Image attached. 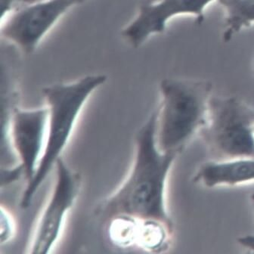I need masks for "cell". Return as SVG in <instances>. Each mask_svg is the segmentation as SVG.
I'll return each instance as SVG.
<instances>
[{
  "label": "cell",
  "mask_w": 254,
  "mask_h": 254,
  "mask_svg": "<svg viewBox=\"0 0 254 254\" xmlns=\"http://www.w3.org/2000/svg\"><path fill=\"white\" fill-rule=\"evenodd\" d=\"M251 200L254 207V193H253L252 195L251 196Z\"/></svg>",
  "instance_id": "4fadbf2b"
},
{
  "label": "cell",
  "mask_w": 254,
  "mask_h": 254,
  "mask_svg": "<svg viewBox=\"0 0 254 254\" xmlns=\"http://www.w3.org/2000/svg\"><path fill=\"white\" fill-rule=\"evenodd\" d=\"M218 0H157L142 2L133 18L121 30V37L131 47L142 46L151 37L165 31L167 24L179 16H190L196 24L205 20V11Z\"/></svg>",
  "instance_id": "ba28073f"
},
{
  "label": "cell",
  "mask_w": 254,
  "mask_h": 254,
  "mask_svg": "<svg viewBox=\"0 0 254 254\" xmlns=\"http://www.w3.org/2000/svg\"><path fill=\"white\" fill-rule=\"evenodd\" d=\"M238 243L245 249L249 251L250 252L254 254V235H246L239 237L237 239Z\"/></svg>",
  "instance_id": "7c38bea8"
},
{
  "label": "cell",
  "mask_w": 254,
  "mask_h": 254,
  "mask_svg": "<svg viewBox=\"0 0 254 254\" xmlns=\"http://www.w3.org/2000/svg\"><path fill=\"white\" fill-rule=\"evenodd\" d=\"M15 231V223L14 219L11 216L7 209L1 207V233H0V242L1 245L6 244L10 242L14 236Z\"/></svg>",
  "instance_id": "8fae6325"
},
{
  "label": "cell",
  "mask_w": 254,
  "mask_h": 254,
  "mask_svg": "<svg viewBox=\"0 0 254 254\" xmlns=\"http://www.w3.org/2000/svg\"><path fill=\"white\" fill-rule=\"evenodd\" d=\"M157 111H153L135 134L132 168L124 183L100 202L95 215L105 224L121 221L141 229L153 225L174 226L167 210V180L179 154L159 149L156 139Z\"/></svg>",
  "instance_id": "6da1fadb"
},
{
  "label": "cell",
  "mask_w": 254,
  "mask_h": 254,
  "mask_svg": "<svg viewBox=\"0 0 254 254\" xmlns=\"http://www.w3.org/2000/svg\"><path fill=\"white\" fill-rule=\"evenodd\" d=\"M56 178L50 198L39 219L30 253H50L59 240L66 215L73 207L82 186V177L63 158L56 162Z\"/></svg>",
  "instance_id": "52a82bcc"
},
{
  "label": "cell",
  "mask_w": 254,
  "mask_h": 254,
  "mask_svg": "<svg viewBox=\"0 0 254 254\" xmlns=\"http://www.w3.org/2000/svg\"><path fill=\"white\" fill-rule=\"evenodd\" d=\"M213 89L206 79L169 77L161 80L156 109L159 149L180 154L200 135L208 118Z\"/></svg>",
  "instance_id": "3957f363"
},
{
  "label": "cell",
  "mask_w": 254,
  "mask_h": 254,
  "mask_svg": "<svg viewBox=\"0 0 254 254\" xmlns=\"http://www.w3.org/2000/svg\"></svg>",
  "instance_id": "9a60e30c"
},
{
  "label": "cell",
  "mask_w": 254,
  "mask_h": 254,
  "mask_svg": "<svg viewBox=\"0 0 254 254\" xmlns=\"http://www.w3.org/2000/svg\"><path fill=\"white\" fill-rule=\"evenodd\" d=\"M86 0H36L2 14L1 37L22 54L31 55L66 13Z\"/></svg>",
  "instance_id": "5b68a950"
},
{
  "label": "cell",
  "mask_w": 254,
  "mask_h": 254,
  "mask_svg": "<svg viewBox=\"0 0 254 254\" xmlns=\"http://www.w3.org/2000/svg\"><path fill=\"white\" fill-rule=\"evenodd\" d=\"M2 148H11L24 177L28 183L34 177L46 146L47 107L24 109L13 105L11 111H2Z\"/></svg>",
  "instance_id": "8992f818"
},
{
  "label": "cell",
  "mask_w": 254,
  "mask_h": 254,
  "mask_svg": "<svg viewBox=\"0 0 254 254\" xmlns=\"http://www.w3.org/2000/svg\"><path fill=\"white\" fill-rule=\"evenodd\" d=\"M154 1H157V0H144V1H143V2H154Z\"/></svg>",
  "instance_id": "5bb4252c"
},
{
  "label": "cell",
  "mask_w": 254,
  "mask_h": 254,
  "mask_svg": "<svg viewBox=\"0 0 254 254\" xmlns=\"http://www.w3.org/2000/svg\"><path fill=\"white\" fill-rule=\"evenodd\" d=\"M254 107L236 96L210 99L200 135L219 160L254 157Z\"/></svg>",
  "instance_id": "277c9868"
},
{
  "label": "cell",
  "mask_w": 254,
  "mask_h": 254,
  "mask_svg": "<svg viewBox=\"0 0 254 254\" xmlns=\"http://www.w3.org/2000/svg\"><path fill=\"white\" fill-rule=\"evenodd\" d=\"M106 75L92 73L70 83L45 86L42 90L48 109L46 146L34 177L27 183L20 206L28 208L39 189L62 157L79 115L91 95L106 83Z\"/></svg>",
  "instance_id": "7a4b0ae2"
},
{
  "label": "cell",
  "mask_w": 254,
  "mask_h": 254,
  "mask_svg": "<svg viewBox=\"0 0 254 254\" xmlns=\"http://www.w3.org/2000/svg\"></svg>",
  "instance_id": "2e32d148"
},
{
  "label": "cell",
  "mask_w": 254,
  "mask_h": 254,
  "mask_svg": "<svg viewBox=\"0 0 254 254\" xmlns=\"http://www.w3.org/2000/svg\"><path fill=\"white\" fill-rule=\"evenodd\" d=\"M225 13L222 40L230 42L245 29L254 25V0H218Z\"/></svg>",
  "instance_id": "30bf717a"
},
{
  "label": "cell",
  "mask_w": 254,
  "mask_h": 254,
  "mask_svg": "<svg viewBox=\"0 0 254 254\" xmlns=\"http://www.w3.org/2000/svg\"><path fill=\"white\" fill-rule=\"evenodd\" d=\"M193 182L207 189L254 183V157L207 161L197 169Z\"/></svg>",
  "instance_id": "9c48e42d"
}]
</instances>
